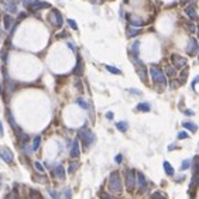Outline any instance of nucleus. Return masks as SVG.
Masks as SVG:
<instances>
[{
  "instance_id": "1",
  "label": "nucleus",
  "mask_w": 199,
  "mask_h": 199,
  "mask_svg": "<svg viewBox=\"0 0 199 199\" xmlns=\"http://www.w3.org/2000/svg\"><path fill=\"white\" fill-rule=\"evenodd\" d=\"M109 189L116 195H120L121 191H123V184H121L120 174L117 171L110 172V175H109Z\"/></svg>"
},
{
  "instance_id": "2",
  "label": "nucleus",
  "mask_w": 199,
  "mask_h": 199,
  "mask_svg": "<svg viewBox=\"0 0 199 199\" xmlns=\"http://www.w3.org/2000/svg\"><path fill=\"white\" fill-rule=\"evenodd\" d=\"M150 75H151V79H153L154 84L167 85V76H165V74L161 71L160 66H157V65H151V66H150Z\"/></svg>"
},
{
  "instance_id": "3",
  "label": "nucleus",
  "mask_w": 199,
  "mask_h": 199,
  "mask_svg": "<svg viewBox=\"0 0 199 199\" xmlns=\"http://www.w3.org/2000/svg\"><path fill=\"white\" fill-rule=\"evenodd\" d=\"M78 136H79V139L82 140V144H84L85 148H88L90 144L95 143V139H96V137H95V134H93V133L89 129H86V127H84V129L79 130Z\"/></svg>"
},
{
  "instance_id": "4",
  "label": "nucleus",
  "mask_w": 199,
  "mask_h": 199,
  "mask_svg": "<svg viewBox=\"0 0 199 199\" xmlns=\"http://www.w3.org/2000/svg\"><path fill=\"white\" fill-rule=\"evenodd\" d=\"M131 61H133V64L136 65V71H137L140 79H141L143 82H147V69H145V65L143 64V61H140L139 57H133Z\"/></svg>"
},
{
  "instance_id": "5",
  "label": "nucleus",
  "mask_w": 199,
  "mask_h": 199,
  "mask_svg": "<svg viewBox=\"0 0 199 199\" xmlns=\"http://www.w3.org/2000/svg\"><path fill=\"white\" fill-rule=\"evenodd\" d=\"M50 21H51V24L54 26V27H57V28L62 27V24H64V19H62L61 13L57 9L51 10V13H50Z\"/></svg>"
},
{
  "instance_id": "6",
  "label": "nucleus",
  "mask_w": 199,
  "mask_h": 199,
  "mask_svg": "<svg viewBox=\"0 0 199 199\" xmlns=\"http://www.w3.org/2000/svg\"><path fill=\"white\" fill-rule=\"evenodd\" d=\"M136 172L131 171V170H127L126 171V188L129 192H133L136 188Z\"/></svg>"
},
{
  "instance_id": "7",
  "label": "nucleus",
  "mask_w": 199,
  "mask_h": 199,
  "mask_svg": "<svg viewBox=\"0 0 199 199\" xmlns=\"http://www.w3.org/2000/svg\"><path fill=\"white\" fill-rule=\"evenodd\" d=\"M171 62H172V65H174L175 69H182V68H185L186 64H188V61H186L184 57L178 55V54H172L171 55Z\"/></svg>"
},
{
  "instance_id": "8",
  "label": "nucleus",
  "mask_w": 199,
  "mask_h": 199,
  "mask_svg": "<svg viewBox=\"0 0 199 199\" xmlns=\"http://www.w3.org/2000/svg\"><path fill=\"white\" fill-rule=\"evenodd\" d=\"M198 50H199V44H198V40L195 37H191L189 38V42L186 45V54L189 57H195L198 54Z\"/></svg>"
},
{
  "instance_id": "9",
  "label": "nucleus",
  "mask_w": 199,
  "mask_h": 199,
  "mask_svg": "<svg viewBox=\"0 0 199 199\" xmlns=\"http://www.w3.org/2000/svg\"><path fill=\"white\" fill-rule=\"evenodd\" d=\"M51 5L47 3V2H41V0H34L28 5V10L30 11H38V10H42V9H50Z\"/></svg>"
},
{
  "instance_id": "10",
  "label": "nucleus",
  "mask_w": 199,
  "mask_h": 199,
  "mask_svg": "<svg viewBox=\"0 0 199 199\" xmlns=\"http://www.w3.org/2000/svg\"><path fill=\"white\" fill-rule=\"evenodd\" d=\"M0 157H2V160L5 162H13V153L10 151L7 147H3V148H0Z\"/></svg>"
},
{
  "instance_id": "11",
  "label": "nucleus",
  "mask_w": 199,
  "mask_h": 199,
  "mask_svg": "<svg viewBox=\"0 0 199 199\" xmlns=\"http://www.w3.org/2000/svg\"><path fill=\"white\" fill-rule=\"evenodd\" d=\"M136 185H139L141 191L147 189V179H145V176L143 175V172H137V174H136Z\"/></svg>"
},
{
  "instance_id": "12",
  "label": "nucleus",
  "mask_w": 199,
  "mask_h": 199,
  "mask_svg": "<svg viewBox=\"0 0 199 199\" xmlns=\"http://www.w3.org/2000/svg\"><path fill=\"white\" fill-rule=\"evenodd\" d=\"M81 155V150H79V141L78 139H75L72 141V145H71V157L72 158H78Z\"/></svg>"
},
{
  "instance_id": "13",
  "label": "nucleus",
  "mask_w": 199,
  "mask_h": 199,
  "mask_svg": "<svg viewBox=\"0 0 199 199\" xmlns=\"http://www.w3.org/2000/svg\"><path fill=\"white\" fill-rule=\"evenodd\" d=\"M74 75L75 76H81V75L84 74V62H82V60L81 58H78V61H76V65H75L74 68Z\"/></svg>"
},
{
  "instance_id": "14",
  "label": "nucleus",
  "mask_w": 199,
  "mask_h": 199,
  "mask_svg": "<svg viewBox=\"0 0 199 199\" xmlns=\"http://www.w3.org/2000/svg\"><path fill=\"white\" fill-rule=\"evenodd\" d=\"M185 14L189 17L191 20H195L196 19V9H195V6L192 5H188L185 7Z\"/></svg>"
},
{
  "instance_id": "15",
  "label": "nucleus",
  "mask_w": 199,
  "mask_h": 199,
  "mask_svg": "<svg viewBox=\"0 0 199 199\" xmlns=\"http://www.w3.org/2000/svg\"><path fill=\"white\" fill-rule=\"evenodd\" d=\"M54 175L58 178V179H64L65 178V170L62 165H55L54 168Z\"/></svg>"
},
{
  "instance_id": "16",
  "label": "nucleus",
  "mask_w": 199,
  "mask_h": 199,
  "mask_svg": "<svg viewBox=\"0 0 199 199\" xmlns=\"http://www.w3.org/2000/svg\"><path fill=\"white\" fill-rule=\"evenodd\" d=\"M5 9L7 11H10V13H16L17 11V6H16V3L13 0H7V2H5Z\"/></svg>"
},
{
  "instance_id": "17",
  "label": "nucleus",
  "mask_w": 199,
  "mask_h": 199,
  "mask_svg": "<svg viewBox=\"0 0 199 199\" xmlns=\"http://www.w3.org/2000/svg\"><path fill=\"white\" fill-rule=\"evenodd\" d=\"M3 21H5V27L6 30H11V27H13V17L10 16V14H6L5 19H3Z\"/></svg>"
},
{
  "instance_id": "18",
  "label": "nucleus",
  "mask_w": 199,
  "mask_h": 199,
  "mask_svg": "<svg viewBox=\"0 0 199 199\" xmlns=\"http://www.w3.org/2000/svg\"><path fill=\"white\" fill-rule=\"evenodd\" d=\"M182 126H184L186 130L192 131V133H196V130H198V126L195 124V123H192V121H184V123H182Z\"/></svg>"
},
{
  "instance_id": "19",
  "label": "nucleus",
  "mask_w": 199,
  "mask_h": 199,
  "mask_svg": "<svg viewBox=\"0 0 199 199\" xmlns=\"http://www.w3.org/2000/svg\"><path fill=\"white\" fill-rule=\"evenodd\" d=\"M28 199H42V195L37 189H30L28 191Z\"/></svg>"
},
{
  "instance_id": "20",
  "label": "nucleus",
  "mask_w": 199,
  "mask_h": 199,
  "mask_svg": "<svg viewBox=\"0 0 199 199\" xmlns=\"http://www.w3.org/2000/svg\"><path fill=\"white\" fill-rule=\"evenodd\" d=\"M162 167H164V170H165V172H167L168 175L171 176V175H174V168L171 167V164L168 161H164L162 162Z\"/></svg>"
},
{
  "instance_id": "21",
  "label": "nucleus",
  "mask_w": 199,
  "mask_h": 199,
  "mask_svg": "<svg viewBox=\"0 0 199 199\" xmlns=\"http://www.w3.org/2000/svg\"><path fill=\"white\" fill-rule=\"evenodd\" d=\"M116 127H117V130L126 133L127 129H129V123H127V121H119V123H116Z\"/></svg>"
},
{
  "instance_id": "22",
  "label": "nucleus",
  "mask_w": 199,
  "mask_h": 199,
  "mask_svg": "<svg viewBox=\"0 0 199 199\" xmlns=\"http://www.w3.org/2000/svg\"><path fill=\"white\" fill-rule=\"evenodd\" d=\"M130 24L133 26V27H140V26H143V20H140V19H137V17H130Z\"/></svg>"
},
{
  "instance_id": "23",
  "label": "nucleus",
  "mask_w": 199,
  "mask_h": 199,
  "mask_svg": "<svg viewBox=\"0 0 199 199\" xmlns=\"http://www.w3.org/2000/svg\"><path fill=\"white\" fill-rule=\"evenodd\" d=\"M186 76H188V68H182V72H181L179 75V84H185L186 81Z\"/></svg>"
},
{
  "instance_id": "24",
  "label": "nucleus",
  "mask_w": 199,
  "mask_h": 199,
  "mask_svg": "<svg viewBox=\"0 0 199 199\" xmlns=\"http://www.w3.org/2000/svg\"><path fill=\"white\" fill-rule=\"evenodd\" d=\"M139 34H140L139 28H131V27L127 28V37H136V35H139Z\"/></svg>"
},
{
  "instance_id": "25",
  "label": "nucleus",
  "mask_w": 199,
  "mask_h": 199,
  "mask_svg": "<svg viewBox=\"0 0 199 199\" xmlns=\"http://www.w3.org/2000/svg\"><path fill=\"white\" fill-rule=\"evenodd\" d=\"M106 69L110 72V74H115V75H121V71L119 68H116L113 65H106Z\"/></svg>"
},
{
  "instance_id": "26",
  "label": "nucleus",
  "mask_w": 199,
  "mask_h": 199,
  "mask_svg": "<svg viewBox=\"0 0 199 199\" xmlns=\"http://www.w3.org/2000/svg\"><path fill=\"white\" fill-rule=\"evenodd\" d=\"M139 50H140V42L134 41L131 45V51H133V57H139Z\"/></svg>"
},
{
  "instance_id": "27",
  "label": "nucleus",
  "mask_w": 199,
  "mask_h": 199,
  "mask_svg": "<svg viewBox=\"0 0 199 199\" xmlns=\"http://www.w3.org/2000/svg\"><path fill=\"white\" fill-rule=\"evenodd\" d=\"M150 109H151V107H150L148 103H139V105H137V110L139 112H150Z\"/></svg>"
},
{
  "instance_id": "28",
  "label": "nucleus",
  "mask_w": 199,
  "mask_h": 199,
  "mask_svg": "<svg viewBox=\"0 0 199 199\" xmlns=\"http://www.w3.org/2000/svg\"><path fill=\"white\" fill-rule=\"evenodd\" d=\"M40 144H41V137L37 136V137L34 139V141H32V151H37L38 148H40Z\"/></svg>"
},
{
  "instance_id": "29",
  "label": "nucleus",
  "mask_w": 199,
  "mask_h": 199,
  "mask_svg": "<svg viewBox=\"0 0 199 199\" xmlns=\"http://www.w3.org/2000/svg\"><path fill=\"white\" fill-rule=\"evenodd\" d=\"M7 117H9V121H10V124H11V127H13L14 130H17L16 120H14V117H13V115H11V112H10V110H7Z\"/></svg>"
},
{
  "instance_id": "30",
  "label": "nucleus",
  "mask_w": 199,
  "mask_h": 199,
  "mask_svg": "<svg viewBox=\"0 0 199 199\" xmlns=\"http://www.w3.org/2000/svg\"><path fill=\"white\" fill-rule=\"evenodd\" d=\"M76 103H78V105L82 107V109H89V103L86 102V100H84V99H81V97H79V99H76Z\"/></svg>"
},
{
  "instance_id": "31",
  "label": "nucleus",
  "mask_w": 199,
  "mask_h": 199,
  "mask_svg": "<svg viewBox=\"0 0 199 199\" xmlns=\"http://www.w3.org/2000/svg\"><path fill=\"white\" fill-rule=\"evenodd\" d=\"M165 71H167V75L170 76V78H174V76L176 75L175 68H174V66H167V68H165Z\"/></svg>"
},
{
  "instance_id": "32",
  "label": "nucleus",
  "mask_w": 199,
  "mask_h": 199,
  "mask_svg": "<svg viewBox=\"0 0 199 199\" xmlns=\"http://www.w3.org/2000/svg\"><path fill=\"white\" fill-rule=\"evenodd\" d=\"M99 198L100 199H116L115 196L109 195L107 192H105V191H100V192H99Z\"/></svg>"
},
{
  "instance_id": "33",
  "label": "nucleus",
  "mask_w": 199,
  "mask_h": 199,
  "mask_svg": "<svg viewBox=\"0 0 199 199\" xmlns=\"http://www.w3.org/2000/svg\"><path fill=\"white\" fill-rule=\"evenodd\" d=\"M62 196H64V199H71L72 198V191L69 188H65L64 192H62Z\"/></svg>"
},
{
  "instance_id": "34",
  "label": "nucleus",
  "mask_w": 199,
  "mask_h": 199,
  "mask_svg": "<svg viewBox=\"0 0 199 199\" xmlns=\"http://www.w3.org/2000/svg\"><path fill=\"white\" fill-rule=\"evenodd\" d=\"M189 167H191V161H189V160H184V161H182V164H181V170H182V171L188 170Z\"/></svg>"
},
{
  "instance_id": "35",
  "label": "nucleus",
  "mask_w": 199,
  "mask_h": 199,
  "mask_svg": "<svg viewBox=\"0 0 199 199\" xmlns=\"http://www.w3.org/2000/svg\"><path fill=\"white\" fill-rule=\"evenodd\" d=\"M66 21H68V24H69V27L72 28V30H78V24H76V21H75V20L68 19Z\"/></svg>"
},
{
  "instance_id": "36",
  "label": "nucleus",
  "mask_w": 199,
  "mask_h": 199,
  "mask_svg": "<svg viewBox=\"0 0 199 199\" xmlns=\"http://www.w3.org/2000/svg\"><path fill=\"white\" fill-rule=\"evenodd\" d=\"M78 167H79L78 162H71V165H69V170H68V172H74V171H76V170H78Z\"/></svg>"
},
{
  "instance_id": "37",
  "label": "nucleus",
  "mask_w": 199,
  "mask_h": 199,
  "mask_svg": "<svg viewBox=\"0 0 199 199\" xmlns=\"http://www.w3.org/2000/svg\"><path fill=\"white\" fill-rule=\"evenodd\" d=\"M34 167H35V168H37V171L38 172H41V174H42V172H45V170H44V167H42V165H41V164H40V162H34Z\"/></svg>"
},
{
  "instance_id": "38",
  "label": "nucleus",
  "mask_w": 199,
  "mask_h": 199,
  "mask_svg": "<svg viewBox=\"0 0 199 199\" xmlns=\"http://www.w3.org/2000/svg\"><path fill=\"white\" fill-rule=\"evenodd\" d=\"M153 198H154V199H167V196H164L161 192H154V194H153Z\"/></svg>"
},
{
  "instance_id": "39",
  "label": "nucleus",
  "mask_w": 199,
  "mask_h": 199,
  "mask_svg": "<svg viewBox=\"0 0 199 199\" xmlns=\"http://www.w3.org/2000/svg\"><path fill=\"white\" fill-rule=\"evenodd\" d=\"M178 139H179V140L188 139V133H186V131H179V133H178Z\"/></svg>"
},
{
  "instance_id": "40",
  "label": "nucleus",
  "mask_w": 199,
  "mask_h": 199,
  "mask_svg": "<svg viewBox=\"0 0 199 199\" xmlns=\"http://www.w3.org/2000/svg\"><path fill=\"white\" fill-rule=\"evenodd\" d=\"M20 140H21V143L23 144H26L28 141V136L26 134V133H21V134H20Z\"/></svg>"
},
{
  "instance_id": "41",
  "label": "nucleus",
  "mask_w": 199,
  "mask_h": 199,
  "mask_svg": "<svg viewBox=\"0 0 199 199\" xmlns=\"http://www.w3.org/2000/svg\"><path fill=\"white\" fill-rule=\"evenodd\" d=\"M6 199H20V198L17 196V194H16V192H10V194L6 196Z\"/></svg>"
},
{
  "instance_id": "42",
  "label": "nucleus",
  "mask_w": 199,
  "mask_h": 199,
  "mask_svg": "<svg viewBox=\"0 0 199 199\" xmlns=\"http://www.w3.org/2000/svg\"><path fill=\"white\" fill-rule=\"evenodd\" d=\"M198 81H199V76H196V78L192 81V89H194V90H196V84H198Z\"/></svg>"
},
{
  "instance_id": "43",
  "label": "nucleus",
  "mask_w": 199,
  "mask_h": 199,
  "mask_svg": "<svg viewBox=\"0 0 199 199\" xmlns=\"http://www.w3.org/2000/svg\"><path fill=\"white\" fill-rule=\"evenodd\" d=\"M50 195H51L52 199H60V198H58V194H57L55 191H50Z\"/></svg>"
},
{
  "instance_id": "44",
  "label": "nucleus",
  "mask_w": 199,
  "mask_h": 199,
  "mask_svg": "<svg viewBox=\"0 0 199 199\" xmlns=\"http://www.w3.org/2000/svg\"><path fill=\"white\" fill-rule=\"evenodd\" d=\"M121 161H123V155H121V154H117V155H116V162L120 164Z\"/></svg>"
},
{
  "instance_id": "45",
  "label": "nucleus",
  "mask_w": 199,
  "mask_h": 199,
  "mask_svg": "<svg viewBox=\"0 0 199 199\" xmlns=\"http://www.w3.org/2000/svg\"><path fill=\"white\" fill-rule=\"evenodd\" d=\"M186 27L189 28V31H191V32H195V27H194V24L188 23V24H186Z\"/></svg>"
},
{
  "instance_id": "46",
  "label": "nucleus",
  "mask_w": 199,
  "mask_h": 199,
  "mask_svg": "<svg viewBox=\"0 0 199 199\" xmlns=\"http://www.w3.org/2000/svg\"><path fill=\"white\" fill-rule=\"evenodd\" d=\"M2 58H3V61H5V62H7V55H6V50H3V55H2Z\"/></svg>"
},
{
  "instance_id": "47",
  "label": "nucleus",
  "mask_w": 199,
  "mask_h": 199,
  "mask_svg": "<svg viewBox=\"0 0 199 199\" xmlns=\"http://www.w3.org/2000/svg\"><path fill=\"white\" fill-rule=\"evenodd\" d=\"M178 85H179V84H178V82H176V81H172V84H171V88L174 89V88H176V86H178Z\"/></svg>"
},
{
  "instance_id": "48",
  "label": "nucleus",
  "mask_w": 199,
  "mask_h": 199,
  "mask_svg": "<svg viewBox=\"0 0 199 199\" xmlns=\"http://www.w3.org/2000/svg\"><path fill=\"white\" fill-rule=\"evenodd\" d=\"M76 86H78V89L81 90V92L84 90V89H82V85H81V82H79V81H76Z\"/></svg>"
},
{
  "instance_id": "49",
  "label": "nucleus",
  "mask_w": 199,
  "mask_h": 199,
  "mask_svg": "<svg viewBox=\"0 0 199 199\" xmlns=\"http://www.w3.org/2000/svg\"><path fill=\"white\" fill-rule=\"evenodd\" d=\"M106 117H107V119H113V113H112V112H107Z\"/></svg>"
},
{
  "instance_id": "50",
  "label": "nucleus",
  "mask_w": 199,
  "mask_h": 199,
  "mask_svg": "<svg viewBox=\"0 0 199 199\" xmlns=\"http://www.w3.org/2000/svg\"><path fill=\"white\" fill-rule=\"evenodd\" d=\"M179 2H181V5H189L191 0H179Z\"/></svg>"
},
{
  "instance_id": "51",
  "label": "nucleus",
  "mask_w": 199,
  "mask_h": 199,
  "mask_svg": "<svg viewBox=\"0 0 199 199\" xmlns=\"http://www.w3.org/2000/svg\"><path fill=\"white\" fill-rule=\"evenodd\" d=\"M90 2H92V3H95V5H96V3H97V5H100L103 0H90Z\"/></svg>"
},
{
  "instance_id": "52",
  "label": "nucleus",
  "mask_w": 199,
  "mask_h": 199,
  "mask_svg": "<svg viewBox=\"0 0 199 199\" xmlns=\"http://www.w3.org/2000/svg\"><path fill=\"white\" fill-rule=\"evenodd\" d=\"M3 136V124H2V121H0V137Z\"/></svg>"
},
{
  "instance_id": "53",
  "label": "nucleus",
  "mask_w": 199,
  "mask_h": 199,
  "mask_svg": "<svg viewBox=\"0 0 199 199\" xmlns=\"http://www.w3.org/2000/svg\"><path fill=\"white\" fill-rule=\"evenodd\" d=\"M31 2H32V0H23V3H24L26 6H28L30 3H31Z\"/></svg>"
},
{
  "instance_id": "54",
  "label": "nucleus",
  "mask_w": 199,
  "mask_h": 199,
  "mask_svg": "<svg viewBox=\"0 0 199 199\" xmlns=\"http://www.w3.org/2000/svg\"><path fill=\"white\" fill-rule=\"evenodd\" d=\"M185 115H189V116H194V112H192V110H185Z\"/></svg>"
},
{
  "instance_id": "55",
  "label": "nucleus",
  "mask_w": 199,
  "mask_h": 199,
  "mask_svg": "<svg viewBox=\"0 0 199 199\" xmlns=\"http://www.w3.org/2000/svg\"><path fill=\"white\" fill-rule=\"evenodd\" d=\"M130 92L136 93V95H140V92H139V90H136V89H130Z\"/></svg>"
},
{
  "instance_id": "56",
  "label": "nucleus",
  "mask_w": 199,
  "mask_h": 199,
  "mask_svg": "<svg viewBox=\"0 0 199 199\" xmlns=\"http://www.w3.org/2000/svg\"><path fill=\"white\" fill-rule=\"evenodd\" d=\"M174 148H175V144H171V145H170V147H168V150H170V151H172V150H174Z\"/></svg>"
},
{
  "instance_id": "57",
  "label": "nucleus",
  "mask_w": 199,
  "mask_h": 199,
  "mask_svg": "<svg viewBox=\"0 0 199 199\" xmlns=\"http://www.w3.org/2000/svg\"><path fill=\"white\" fill-rule=\"evenodd\" d=\"M0 95H2V85H0Z\"/></svg>"
}]
</instances>
